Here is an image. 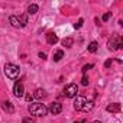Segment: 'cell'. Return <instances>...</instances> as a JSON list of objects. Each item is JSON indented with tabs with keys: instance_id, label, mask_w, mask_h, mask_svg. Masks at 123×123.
<instances>
[{
	"instance_id": "ba28073f",
	"label": "cell",
	"mask_w": 123,
	"mask_h": 123,
	"mask_svg": "<svg viewBox=\"0 0 123 123\" xmlns=\"http://www.w3.org/2000/svg\"><path fill=\"white\" fill-rule=\"evenodd\" d=\"M106 110L110 111V113H119V111L122 110V107H120L119 103H113V104H109V106L106 107Z\"/></svg>"
},
{
	"instance_id": "5b68a950",
	"label": "cell",
	"mask_w": 123,
	"mask_h": 123,
	"mask_svg": "<svg viewBox=\"0 0 123 123\" xmlns=\"http://www.w3.org/2000/svg\"><path fill=\"white\" fill-rule=\"evenodd\" d=\"M13 93L16 97H23L25 96V87L22 84V81H16L15 87H13Z\"/></svg>"
},
{
	"instance_id": "8fae6325",
	"label": "cell",
	"mask_w": 123,
	"mask_h": 123,
	"mask_svg": "<svg viewBox=\"0 0 123 123\" xmlns=\"http://www.w3.org/2000/svg\"><path fill=\"white\" fill-rule=\"evenodd\" d=\"M9 22H10V25L13 28H20V22H19V18L18 16H10Z\"/></svg>"
},
{
	"instance_id": "7402d4cb",
	"label": "cell",
	"mask_w": 123,
	"mask_h": 123,
	"mask_svg": "<svg viewBox=\"0 0 123 123\" xmlns=\"http://www.w3.org/2000/svg\"><path fill=\"white\" fill-rule=\"evenodd\" d=\"M110 16H111V13H110V12H109V13H104V15H103V18H101V19H103V22H107V20L110 19Z\"/></svg>"
},
{
	"instance_id": "277c9868",
	"label": "cell",
	"mask_w": 123,
	"mask_h": 123,
	"mask_svg": "<svg viewBox=\"0 0 123 123\" xmlns=\"http://www.w3.org/2000/svg\"><path fill=\"white\" fill-rule=\"evenodd\" d=\"M77 93H78V86L71 83L68 84L65 88H64V96L68 97V98H73V97H77Z\"/></svg>"
},
{
	"instance_id": "e0dca14e",
	"label": "cell",
	"mask_w": 123,
	"mask_h": 123,
	"mask_svg": "<svg viewBox=\"0 0 123 123\" xmlns=\"http://www.w3.org/2000/svg\"><path fill=\"white\" fill-rule=\"evenodd\" d=\"M64 56V51H56L55 54H54V61H56V62H58V61H61V58H62Z\"/></svg>"
},
{
	"instance_id": "30bf717a",
	"label": "cell",
	"mask_w": 123,
	"mask_h": 123,
	"mask_svg": "<svg viewBox=\"0 0 123 123\" xmlns=\"http://www.w3.org/2000/svg\"><path fill=\"white\" fill-rule=\"evenodd\" d=\"M93 107H94V103L91 101V100H86V103H84V106H83V111H90V110H93Z\"/></svg>"
},
{
	"instance_id": "8992f818",
	"label": "cell",
	"mask_w": 123,
	"mask_h": 123,
	"mask_svg": "<svg viewBox=\"0 0 123 123\" xmlns=\"http://www.w3.org/2000/svg\"><path fill=\"white\" fill-rule=\"evenodd\" d=\"M48 111L52 113V114H59L61 111H62V104H61V103H56V101H55V103H51Z\"/></svg>"
},
{
	"instance_id": "d4e9b609",
	"label": "cell",
	"mask_w": 123,
	"mask_h": 123,
	"mask_svg": "<svg viewBox=\"0 0 123 123\" xmlns=\"http://www.w3.org/2000/svg\"><path fill=\"white\" fill-rule=\"evenodd\" d=\"M32 98H33V96H31V94H28V96H26V100H28V101H31Z\"/></svg>"
},
{
	"instance_id": "9c48e42d",
	"label": "cell",
	"mask_w": 123,
	"mask_h": 123,
	"mask_svg": "<svg viewBox=\"0 0 123 123\" xmlns=\"http://www.w3.org/2000/svg\"><path fill=\"white\" fill-rule=\"evenodd\" d=\"M46 42H48L49 45H55V43L58 42V36H56L54 32H49V33L46 35Z\"/></svg>"
},
{
	"instance_id": "2e32d148",
	"label": "cell",
	"mask_w": 123,
	"mask_h": 123,
	"mask_svg": "<svg viewBox=\"0 0 123 123\" xmlns=\"http://www.w3.org/2000/svg\"><path fill=\"white\" fill-rule=\"evenodd\" d=\"M97 48H98V43L96 42V41H93L88 46H87V49H88V52H96L97 51Z\"/></svg>"
},
{
	"instance_id": "603a6c76",
	"label": "cell",
	"mask_w": 123,
	"mask_h": 123,
	"mask_svg": "<svg viewBox=\"0 0 123 123\" xmlns=\"http://www.w3.org/2000/svg\"><path fill=\"white\" fill-rule=\"evenodd\" d=\"M111 64H113V59L110 58V59H107L106 62H104V67H106V68H109V67H111Z\"/></svg>"
},
{
	"instance_id": "7a4b0ae2",
	"label": "cell",
	"mask_w": 123,
	"mask_h": 123,
	"mask_svg": "<svg viewBox=\"0 0 123 123\" xmlns=\"http://www.w3.org/2000/svg\"><path fill=\"white\" fill-rule=\"evenodd\" d=\"M19 73H20V70H19L18 65H15V64H6L5 65V74H6L7 78L15 80V78H18Z\"/></svg>"
},
{
	"instance_id": "83f0119b",
	"label": "cell",
	"mask_w": 123,
	"mask_h": 123,
	"mask_svg": "<svg viewBox=\"0 0 123 123\" xmlns=\"http://www.w3.org/2000/svg\"><path fill=\"white\" fill-rule=\"evenodd\" d=\"M94 123H101V122H98V120H96V122H94Z\"/></svg>"
},
{
	"instance_id": "6da1fadb",
	"label": "cell",
	"mask_w": 123,
	"mask_h": 123,
	"mask_svg": "<svg viewBox=\"0 0 123 123\" xmlns=\"http://www.w3.org/2000/svg\"><path fill=\"white\" fill-rule=\"evenodd\" d=\"M28 109H29V113H31V114H33V116H38V117H41V116H45V114L48 113V107H46L45 104L39 103V101H36V103H31Z\"/></svg>"
},
{
	"instance_id": "44dd1931",
	"label": "cell",
	"mask_w": 123,
	"mask_h": 123,
	"mask_svg": "<svg viewBox=\"0 0 123 123\" xmlns=\"http://www.w3.org/2000/svg\"><path fill=\"white\" fill-rule=\"evenodd\" d=\"M81 84H83V86H88V77H87V75H83V78H81Z\"/></svg>"
},
{
	"instance_id": "9a60e30c",
	"label": "cell",
	"mask_w": 123,
	"mask_h": 123,
	"mask_svg": "<svg viewBox=\"0 0 123 123\" xmlns=\"http://www.w3.org/2000/svg\"><path fill=\"white\" fill-rule=\"evenodd\" d=\"M73 43H74V39H73V38H65V39H62V45H64L65 48H71Z\"/></svg>"
},
{
	"instance_id": "7c38bea8",
	"label": "cell",
	"mask_w": 123,
	"mask_h": 123,
	"mask_svg": "<svg viewBox=\"0 0 123 123\" xmlns=\"http://www.w3.org/2000/svg\"><path fill=\"white\" fill-rule=\"evenodd\" d=\"M3 109H5V111H7V113H13V111H15V109H13V106H12L10 101H3Z\"/></svg>"
},
{
	"instance_id": "d6986e66",
	"label": "cell",
	"mask_w": 123,
	"mask_h": 123,
	"mask_svg": "<svg viewBox=\"0 0 123 123\" xmlns=\"http://www.w3.org/2000/svg\"><path fill=\"white\" fill-rule=\"evenodd\" d=\"M83 23H84V19H78V22L74 23V28H75V29H80V28L83 26Z\"/></svg>"
},
{
	"instance_id": "5bb4252c",
	"label": "cell",
	"mask_w": 123,
	"mask_h": 123,
	"mask_svg": "<svg viewBox=\"0 0 123 123\" xmlns=\"http://www.w3.org/2000/svg\"><path fill=\"white\" fill-rule=\"evenodd\" d=\"M38 10H39V6L38 5H29V7H28V13L29 15H35Z\"/></svg>"
},
{
	"instance_id": "3957f363",
	"label": "cell",
	"mask_w": 123,
	"mask_h": 123,
	"mask_svg": "<svg viewBox=\"0 0 123 123\" xmlns=\"http://www.w3.org/2000/svg\"><path fill=\"white\" fill-rule=\"evenodd\" d=\"M107 46H109V49H110V51L120 49V48L123 46V39H122V36H113L111 39H109Z\"/></svg>"
},
{
	"instance_id": "52a82bcc",
	"label": "cell",
	"mask_w": 123,
	"mask_h": 123,
	"mask_svg": "<svg viewBox=\"0 0 123 123\" xmlns=\"http://www.w3.org/2000/svg\"><path fill=\"white\" fill-rule=\"evenodd\" d=\"M86 97H83V96H77V98H75V101H74V109L75 110H81L83 109V106H84V103H86Z\"/></svg>"
},
{
	"instance_id": "4fadbf2b",
	"label": "cell",
	"mask_w": 123,
	"mask_h": 123,
	"mask_svg": "<svg viewBox=\"0 0 123 123\" xmlns=\"http://www.w3.org/2000/svg\"><path fill=\"white\" fill-rule=\"evenodd\" d=\"M45 96H46V93H45V90H42V88H38V90L35 91V94H33L35 98H43Z\"/></svg>"
},
{
	"instance_id": "ffe728a7",
	"label": "cell",
	"mask_w": 123,
	"mask_h": 123,
	"mask_svg": "<svg viewBox=\"0 0 123 123\" xmlns=\"http://www.w3.org/2000/svg\"><path fill=\"white\" fill-rule=\"evenodd\" d=\"M90 68H93V64H87V65H84V67H83V70H81V71H83V74L86 75V73H87Z\"/></svg>"
},
{
	"instance_id": "ac0fdd59",
	"label": "cell",
	"mask_w": 123,
	"mask_h": 123,
	"mask_svg": "<svg viewBox=\"0 0 123 123\" xmlns=\"http://www.w3.org/2000/svg\"><path fill=\"white\" fill-rule=\"evenodd\" d=\"M19 18V22H20V28L26 26L28 25V16L26 15H22V16H18Z\"/></svg>"
},
{
	"instance_id": "4316f807",
	"label": "cell",
	"mask_w": 123,
	"mask_h": 123,
	"mask_svg": "<svg viewBox=\"0 0 123 123\" xmlns=\"http://www.w3.org/2000/svg\"><path fill=\"white\" fill-rule=\"evenodd\" d=\"M23 123H31V122H29L28 119H25V120H23Z\"/></svg>"
},
{
	"instance_id": "484cf974",
	"label": "cell",
	"mask_w": 123,
	"mask_h": 123,
	"mask_svg": "<svg viewBox=\"0 0 123 123\" xmlns=\"http://www.w3.org/2000/svg\"><path fill=\"white\" fill-rule=\"evenodd\" d=\"M74 123H86V120H75Z\"/></svg>"
},
{
	"instance_id": "cb8c5ba5",
	"label": "cell",
	"mask_w": 123,
	"mask_h": 123,
	"mask_svg": "<svg viewBox=\"0 0 123 123\" xmlns=\"http://www.w3.org/2000/svg\"><path fill=\"white\" fill-rule=\"evenodd\" d=\"M39 58H41V59H46V55H45V54H42V52H41V54H39Z\"/></svg>"
}]
</instances>
